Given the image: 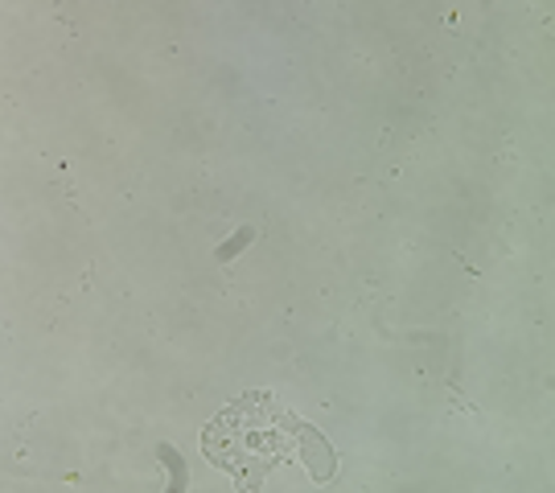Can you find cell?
<instances>
[{"label": "cell", "mask_w": 555, "mask_h": 493, "mask_svg": "<svg viewBox=\"0 0 555 493\" xmlns=\"http://www.w3.org/2000/svg\"><path fill=\"white\" fill-rule=\"evenodd\" d=\"M280 424H288L284 407H276L263 391L247 394L206 428V453L219 456V465L227 469H238V481L256 490L259 473L276 465L288 453L293 436L300 432V428H280Z\"/></svg>", "instance_id": "cell-1"}]
</instances>
